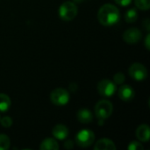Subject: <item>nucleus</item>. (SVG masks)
<instances>
[{
    "mask_svg": "<svg viewBox=\"0 0 150 150\" xmlns=\"http://www.w3.org/2000/svg\"><path fill=\"white\" fill-rule=\"evenodd\" d=\"M120 12L119 9L111 4H105L100 7L98 12V19L99 23L105 26H111L119 22Z\"/></svg>",
    "mask_w": 150,
    "mask_h": 150,
    "instance_id": "1",
    "label": "nucleus"
},
{
    "mask_svg": "<svg viewBox=\"0 0 150 150\" xmlns=\"http://www.w3.org/2000/svg\"><path fill=\"white\" fill-rule=\"evenodd\" d=\"M113 111L112 104L105 99L98 101L95 105V114L99 122H104L105 120L108 119Z\"/></svg>",
    "mask_w": 150,
    "mask_h": 150,
    "instance_id": "2",
    "label": "nucleus"
},
{
    "mask_svg": "<svg viewBox=\"0 0 150 150\" xmlns=\"http://www.w3.org/2000/svg\"><path fill=\"white\" fill-rule=\"evenodd\" d=\"M77 6L71 1H67L62 4L59 8L58 13L60 18L65 21H70L74 19L77 15Z\"/></svg>",
    "mask_w": 150,
    "mask_h": 150,
    "instance_id": "3",
    "label": "nucleus"
},
{
    "mask_svg": "<svg viewBox=\"0 0 150 150\" xmlns=\"http://www.w3.org/2000/svg\"><path fill=\"white\" fill-rule=\"evenodd\" d=\"M95 141V134L89 129H83L79 131L76 136V142L81 148H88L93 144Z\"/></svg>",
    "mask_w": 150,
    "mask_h": 150,
    "instance_id": "4",
    "label": "nucleus"
},
{
    "mask_svg": "<svg viewBox=\"0 0 150 150\" xmlns=\"http://www.w3.org/2000/svg\"><path fill=\"white\" fill-rule=\"evenodd\" d=\"M50 100L55 105H65L69 101V94L65 89L57 88L50 93Z\"/></svg>",
    "mask_w": 150,
    "mask_h": 150,
    "instance_id": "5",
    "label": "nucleus"
},
{
    "mask_svg": "<svg viewBox=\"0 0 150 150\" xmlns=\"http://www.w3.org/2000/svg\"><path fill=\"white\" fill-rule=\"evenodd\" d=\"M128 73L130 76L136 81H144L148 77V70L143 64L134 63L128 69Z\"/></svg>",
    "mask_w": 150,
    "mask_h": 150,
    "instance_id": "6",
    "label": "nucleus"
},
{
    "mask_svg": "<svg viewBox=\"0 0 150 150\" xmlns=\"http://www.w3.org/2000/svg\"><path fill=\"white\" fill-rule=\"evenodd\" d=\"M98 91L103 97H112L116 91V85L109 79H103L98 84Z\"/></svg>",
    "mask_w": 150,
    "mask_h": 150,
    "instance_id": "7",
    "label": "nucleus"
},
{
    "mask_svg": "<svg viewBox=\"0 0 150 150\" xmlns=\"http://www.w3.org/2000/svg\"><path fill=\"white\" fill-rule=\"evenodd\" d=\"M142 33L136 27H131L126 30L123 33V40L128 44H135L141 40Z\"/></svg>",
    "mask_w": 150,
    "mask_h": 150,
    "instance_id": "8",
    "label": "nucleus"
},
{
    "mask_svg": "<svg viewBox=\"0 0 150 150\" xmlns=\"http://www.w3.org/2000/svg\"><path fill=\"white\" fill-rule=\"evenodd\" d=\"M134 91L130 85H122L119 90V97L125 102H130L134 98Z\"/></svg>",
    "mask_w": 150,
    "mask_h": 150,
    "instance_id": "9",
    "label": "nucleus"
},
{
    "mask_svg": "<svg viewBox=\"0 0 150 150\" xmlns=\"http://www.w3.org/2000/svg\"><path fill=\"white\" fill-rule=\"evenodd\" d=\"M69 129L66 126L58 124L52 129V134L53 136L57 140H65L69 136Z\"/></svg>",
    "mask_w": 150,
    "mask_h": 150,
    "instance_id": "10",
    "label": "nucleus"
},
{
    "mask_svg": "<svg viewBox=\"0 0 150 150\" xmlns=\"http://www.w3.org/2000/svg\"><path fill=\"white\" fill-rule=\"evenodd\" d=\"M136 137L140 142H149L150 139V131L149 127L148 125H141L140 127H138V128L136 129L135 132Z\"/></svg>",
    "mask_w": 150,
    "mask_h": 150,
    "instance_id": "11",
    "label": "nucleus"
},
{
    "mask_svg": "<svg viewBox=\"0 0 150 150\" xmlns=\"http://www.w3.org/2000/svg\"><path fill=\"white\" fill-rule=\"evenodd\" d=\"M95 150H115L116 146L112 141L107 138L101 139L98 141V142L94 146Z\"/></svg>",
    "mask_w": 150,
    "mask_h": 150,
    "instance_id": "12",
    "label": "nucleus"
},
{
    "mask_svg": "<svg viewBox=\"0 0 150 150\" xmlns=\"http://www.w3.org/2000/svg\"><path fill=\"white\" fill-rule=\"evenodd\" d=\"M76 117H77L78 121H80L81 123H83V124L91 123L92 121V120H93V116H92L91 112L89 109H86V108L80 109L77 112Z\"/></svg>",
    "mask_w": 150,
    "mask_h": 150,
    "instance_id": "13",
    "label": "nucleus"
},
{
    "mask_svg": "<svg viewBox=\"0 0 150 150\" xmlns=\"http://www.w3.org/2000/svg\"><path fill=\"white\" fill-rule=\"evenodd\" d=\"M40 149L41 150H57L59 149V144L54 139L47 138L40 143Z\"/></svg>",
    "mask_w": 150,
    "mask_h": 150,
    "instance_id": "14",
    "label": "nucleus"
},
{
    "mask_svg": "<svg viewBox=\"0 0 150 150\" xmlns=\"http://www.w3.org/2000/svg\"><path fill=\"white\" fill-rule=\"evenodd\" d=\"M11 106V98L4 93H0V112H6Z\"/></svg>",
    "mask_w": 150,
    "mask_h": 150,
    "instance_id": "15",
    "label": "nucleus"
},
{
    "mask_svg": "<svg viewBox=\"0 0 150 150\" xmlns=\"http://www.w3.org/2000/svg\"><path fill=\"white\" fill-rule=\"evenodd\" d=\"M137 18H138V13L136 10L134 8L129 9L125 14V20L127 23H134L137 20Z\"/></svg>",
    "mask_w": 150,
    "mask_h": 150,
    "instance_id": "16",
    "label": "nucleus"
},
{
    "mask_svg": "<svg viewBox=\"0 0 150 150\" xmlns=\"http://www.w3.org/2000/svg\"><path fill=\"white\" fill-rule=\"evenodd\" d=\"M11 146V140L6 134H0V150H7Z\"/></svg>",
    "mask_w": 150,
    "mask_h": 150,
    "instance_id": "17",
    "label": "nucleus"
},
{
    "mask_svg": "<svg viewBox=\"0 0 150 150\" xmlns=\"http://www.w3.org/2000/svg\"><path fill=\"white\" fill-rule=\"evenodd\" d=\"M135 5L142 11H148L150 8V0H134Z\"/></svg>",
    "mask_w": 150,
    "mask_h": 150,
    "instance_id": "18",
    "label": "nucleus"
},
{
    "mask_svg": "<svg viewBox=\"0 0 150 150\" xmlns=\"http://www.w3.org/2000/svg\"><path fill=\"white\" fill-rule=\"evenodd\" d=\"M126 80V76L122 72H118L113 76V82L116 84H122Z\"/></svg>",
    "mask_w": 150,
    "mask_h": 150,
    "instance_id": "19",
    "label": "nucleus"
},
{
    "mask_svg": "<svg viewBox=\"0 0 150 150\" xmlns=\"http://www.w3.org/2000/svg\"><path fill=\"white\" fill-rule=\"evenodd\" d=\"M127 149L128 150H143L144 149V147L143 145L139 142H130V144L128 145L127 147Z\"/></svg>",
    "mask_w": 150,
    "mask_h": 150,
    "instance_id": "20",
    "label": "nucleus"
},
{
    "mask_svg": "<svg viewBox=\"0 0 150 150\" xmlns=\"http://www.w3.org/2000/svg\"><path fill=\"white\" fill-rule=\"evenodd\" d=\"M1 125L4 127H10L11 125H12V119L11 117H8V116H5L4 117L2 120H1Z\"/></svg>",
    "mask_w": 150,
    "mask_h": 150,
    "instance_id": "21",
    "label": "nucleus"
},
{
    "mask_svg": "<svg viewBox=\"0 0 150 150\" xmlns=\"http://www.w3.org/2000/svg\"><path fill=\"white\" fill-rule=\"evenodd\" d=\"M116 4L121 5V6H127L131 4L132 0H114Z\"/></svg>",
    "mask_w": 150,
    "mask_h": 150,
    "instance_id": "22",
    "label": "nucleus"
},
{
    "mask_svg": "<svg viewBox=\"0 0 150 150\" xmlns=\"http://www.w3.org/2000/svg\"><path fill=\"white\" fill-rule=\"evenodd\" d=\"M63 147H64V149H73V147H74L73 142L70 141V140L66 141L65 143L63 144Z\"/></svg>",
    "mask_w": 150,
    "mask_h": 150,
    "instance_id": "23",
    "label": "nucleus"
},
{
    "mask_svg": "<svg viewBox=\"0 0 150 150\" xmlns=\"http://www.w3.org/2000/svg\"><path fill=\"white\" fill-rule=\"evenodd\" d=\"M143 26L146 28V30L149 32L150 29V21L149 18H147V19H145L144 21H143Z\"/></svg>",
    "mask_w": 150,
    "mask_h": 150,
    "instance_id": "24",
    "label": "nucleus"
},
{
    "mask_svg": "<svg viewBox=\"0 0 150 150\" xmlns=\"http://www.w3.org/2000/svg\"><path fill=\"white\" fill-rule=\"evenodd\" d=\"M149 37H150V35L149 34H148V35H147V37H146V40H145V46H146V47H147V49H148V50H149L150 49Z\"/></svg>",
    "mask_w": 150,
    "mask_h": 150,
    "instance_id": "25",
    "label": "nucleus"
},
{
    "mask_svg": "<svg viewBox=\"0 0 150 150\" xmlns=\"http://www.w3.org/2000/svg\"><path fill=\"white\" fill-rule=\"evenodd\" d=\"M75 2H77V3H81V2H83V1H84V0H74Z\"/></svg>",
    "mask_w": 150,
    "mask_h": 150,
    "instance_id": "26",
    "label": "nucleus"
}]
</instances>
